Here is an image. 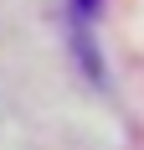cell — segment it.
I'll return each instance as SVG.
<instances>
[{"instance_id":"cell-1","label":"cell","mask_w":144,"mask_h":150,"mask_svg":"<svg viewBox=\"0 0 144 150\" xmlns=\"http://www.w3.org/2000/svg\"><path fill=\"white\" fill-rule=\"evenodd\" d=\"M93 11H98V0H77V16H82V21H87Z\"/></svg>"}]
</instances>
